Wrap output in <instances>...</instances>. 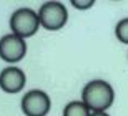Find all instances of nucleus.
Wrapping results in <instances>:
<instances>
[{"label":"nucleus","instance_id":"obj_9","mask_svg":"<svg viewBox=\"0 0 128 116\" xmlns=\"http://www.w3.org/2000/svg\"><path fill=\"white\" fill-rule=\"evenodd\" d=\"M93 5H95L93 0H72V7H75L76 10H82V12L92 8Z\"/></svg>","mask_w":128,"mask_h":116},{"label":"nucleus","instance_id":"obj_5","mask_svg":"<svg viewBox=\"0 0 128 116\" xmlns=\"http://www.w3.org/2000/svg\"><path fill=\"white\" fill-rule=\"evenodd\" d=\"M27 55V42L14 33L4 35L0 38V58L10 65L22 61Z\"/></svg>","mask_w":128,"mask_h":116},{"label":"nucleus","instance_id":"obj_10","mask_svg":"<svg viewBox=\"0 0 128 116\" xmlns=\"http://www.w3.org/2000/svg\"><path fill=\"white\" fill-rule=\"evenodd\" d=\"M90 116H110L106 111H92Z\"/></svg>","mask_w":128,"mask_h":116},{"label":"nucleus","instance_id":"obj_2","mask_svg":"<svg viewBox=\"0 0 128 116\" xmlns=\"http://www.w3.org/2000/svg\"><path fill=\"white\" fill-rule=\"evenodd\" d=\"M38 18H40V25L45 30L57 32V30H62L68 22V10L62 2L50 0V2H45L40 7Z\"/></svg>","mask_w":128,"mask_h":116},{"label":"nucleus","instance_id":"obj_7","mask_svg":"<svg viewBox=\"0 0 128 116\" xmlns=\"http://www.w3.org/2000/svg\"><path fill=\"white\" fill-rule=\"evenodd\" d=\"M90 115H92L90 108L86 106L82 100L70 101L63 108V116H90Z\"/></svg>","mask_w":128,"mask_h":116},{"label":"nucleus","instance_id":"obj_8","mask_svg":"<svg viewBox=\"0 0 128 116\" xmlns=\"http://www.w3.org/2000/svg\"><path fill=\"white\" fill-rule=\"evenodd\" d=\"M115 37L118 38V42L128 45V17L126 18H122L116 27H115Z\"/></svg>","mask_w":128,"mask_h":116},{"label":"nucleus","instance_id":"obj_3","mask_svg":"<svg viewBox=\"0 0 128 116\" xmlns=\"http://www.w3.org/2000/svg\"><path fill=\"white\" fill-rule=\"evenodd\" d=\"M40 18H38V12L32 8H18L15 10L12 17H10V28L12 33L20 38H30L38 32Z\"/></svg>","mask_w":128,"mask_h":116},{"label":"nucleus","instance_id":"obj_6","mask_svg":"<svg viewBox=\"0 0 128 116\" xmlns=\"http://www.w3.org/2000/svg\"><path fill=\"white\" fill-rule=\"evenodd\" d=\"M25 85H27V76H25L24 70L18 68V66L10 65L0 71V88H2V91L14 95V93L22 91L25 88Z\"/></svg>","mask_w":128,"mask_h":116},{"label":"nucleus","instance_id":"obj_4","mask_svg":"<svg viewBox=\"0 0 128 116\" xmlns=\"http://www.w3.org/2000/svg\"><path fill=\"white\" fill-rule=\"evenodd\" d=\"M22 111L25 116H47L52 110V100L42 90L27 91L22 98Z\"/></svg>","mask_w":128,"mask_h":116},{"label":"nucleus","instance_id":"obj_1","mask_svg":"<svg viewBox=\"0 0 128 116\" xmlns=\"http://www.w3.org/2000/svg\"><path fill=\"white\" fill-rule=\"evenodd\" d=\"M82 101L90 111H106L115 101V90L106 80H92L82 90Z\"/></svg>","mask_w":128,"mask_h":116}]
</instances>
